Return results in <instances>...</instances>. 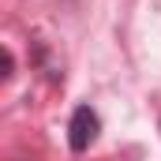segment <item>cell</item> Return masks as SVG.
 I'll return each instance as SVG.
<instances>
[{
    "label": "cell",
    "mask_w": 161,
    "mask_h": 161,
    "mask_svg": "<svg viewBox=\"0 0 161 161\" xmlns=\"http://www.w3.org/2000/svg\"><path fill=\"white\" fill-rule=\"evenodd\" d=\"M97 113L90 109V105H79L75 113H71V124H68V142H71V150L82 154V150H90V142L97 139Z\"/></svg>",
    "instance_id": "cell-1"
},
{
    "label": "cell",
    "mask_w": 161,
    "mask_h": 161,
    "mask_svg": "<svg viewBox=\"0 0 161 161\" xmlns=\"http://www.w3.org/2000/svg\"><path fill=\"white\" fill-rule=\"evenodd\" d=\"M11 75H15V56H11V53L0 45V82H4V79H11Z\"/></svg>",
    "instance_id": "cell-2"
}]
</instances>
